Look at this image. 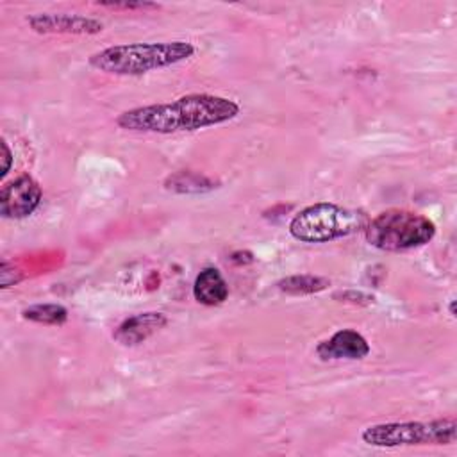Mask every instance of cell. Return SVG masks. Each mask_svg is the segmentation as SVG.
Instances as JSON below:
<instances>
[{"label":"cell","instance_id":"obj_12","mask_svg":"<svg viewBox=\"0 0 457 457\" xmlns=\"http://www.w3.org/2000/svg\"><path fill=\"white\" fill-rule=\"evenodd\" d=\"M21 316L29 321L41 325H62L68 320V311L61 303H36L21 311Z\"/></svg>","mask_w":457,"mask_h":457},{"label":"cell","instance_id":"obj_11","mask_svg":"<svg viewBox=\"0 0 457 457\" xmlns=\"http://www.w3.org/2000/svg\"><path fill=\"white\" fill-rule=\"evenodd\" d=\"M164 187L173 193H186V195H198V193H207L216 187V182L202 173L195 171H177L170 175L164 180Z\"/></svg>","mask_w":457,"mask_h":457},{"label":"cell","instance_id":"obj_8","mask_svg":"<svg viewBox=\"0 0 457 457\" xmlns=\"http://www.w3.org/2000/svg\"><path fill=\"white\" fill-rule=\"evenodd\" d=\"M370 345L362 334L352 328H343L316 346V353L323 361L362 359L370 353Z\"/></svg>","mask_w":457,"mask_h":457},{"label":"cell","instance_id":"obj_14","mask_svg":"<svg viewBox=\"0 0 457 457\" xmlns=\"http://www.w3.org/2000/svg\"><path fill=\"white\" fill-rule=\"evenodd\" d=\"M98 5L109 7V9H125V11L159 9V4H154V2H98Z\"/></svg>","mask_w":457,"mask_h":457},{"label":"cell","instance_id":"obj_4","mask_svg":"<svg viewBox=\"0 0 457 457\" xmlns=\"http://www.w3.org/2000/svg\"><path fill=\"white\" fill-rule=\"evenodd\" d=\"M368 218L361 211L320 202L302 209L289 221V234L303 243H327L364 228Z\"/></svg>","mask_w":457,"mask_h":457},{"label":"cell","instance_id":"obj_13","mask_svg":"<svg viewBox=\"0 0 457 457\" xmlns=\"http://www.w3.org/2000/svg\"><path fill=\"white\" fill-rule=\"evenodd\" d=\"M328 278L314 275H291L277 282V287L289 295H311L323 291L328 286Z\"/></svg>","mask_w":457,"mask_h":457},{"label":"cell","instance_id":"obj_6","mask_svg":"<svg viewBox=\"0 0 457 457\" xmlns=\"http://www.w3.org/2000/svg\"><path fill=\"white\" fill-rule=\"evenodd\" d=\"M41 187L30 175H20L0 191V214L9 220L30 216L41 204Z\"/></svg>","mask_w":457,"mask_h":457},{"label":"cell","instance_id":"obj_1","mask_svg":"<svg viewBox=\"0 0 457 457\" xmlns=\"http://www.w3.org/2000/svg\"><path fill=\"white\" fill-rule=\"evenodd\" d=\"M239 105L225 96L193 93L166 104H152L129 109L116 118L118 127L132 132L171 134L196 130L234 120Z\"/></svg>","mask_w":457,"mask_h":457},{"label":"cell","instance_id":"obj_3","mask_svg":"<svg viewBox=\"0 0 457 457\" xmlns=\"http://www.w3.org/2000/svg\"><path fill=\"white\" fill-rule=\"evenodd\" d=\"M436 234L432 220L405 209H387L364 227L366 241L386 252H403L427 245Z\"/></svg>","mask_w":457,"mask_h":457},{"label":"cell","instance_id":"obj_16","mask_svg":"<svg viewBox=\"0 0 457 457\" xmlns=\"http://www.w3.org/2000/svg\"><path fill=\"white\" fill-rule=\"evenodd\" d=\"M450 314H452V316H455V302H452V303H450Z\"/></svg>","mask_w":457,"mask_h":457},{"label":"cell","instance_id":"obj_9","mask_svg":"<svg viewBox=\"0 0 457 457\" xmlns=\"http://www.w3.org/2000/svg\"><path fill=\"white\" fill-rule=\"evenodd\" d=\"M166 323H168V318L162 312H155V311L141 312L123 320L114 332V339L120 345L134 346L148 339L157 330H161Z\"/></svg>","mask_w":457,"mask_h":457},{"label":"cell","instance_id":"obj_7","mask_svg":"<svg viewBox=\"0 0 457 457\" xmlns=\"http://www.w3.org/2000/svg\"><path fill=\"white\" fill-rule=\"evenodd\" d=\"M29 27L39 34H75L95 36L104 30V23L96 18L68 12H37L27 18Z\"/></svg>","mask_w":457,"mask_h":457},{"label":"cell","instance_id":"obj_5","mask_svg":"<svg viewBox=\"0 0 457 457\" xmlns=\"http://www.w3.org/2000/svg\"><path fill=\"white\" fill-rule=\"evenodd\" d=\"M457 436L455 418H439L432 421H391L370 425L361 437L366 445L377 448L453 445Z\"/></svg>","mask_w":457,"mask_h":457},{"label":"cell","instance_id":"obj_2","mask_svg":"<svg viewBox=\"0 0 457 457\" xmlns=\"http://www.w3.org/2000/svg\"><path fill=\"white\" fill-rule=\"evenodd\" d=\"M196 52L189 41L129 43L107 46L89 57V66L111 75H143L193 57Z\"/></svg>","mask_w":457,"mask_h":457},{"label":"cell","instance_id":"obj_15","mask_svg":"<svg viewBox=\"0 0 457 457\" xmlns=\"http://www.w3.org/2000/svg\"><path fill=\"white\" fill-rule=\"evenodd\" d=\"M2 150H4V166H2V173L0 175L5 177L9 168H11V161H12V155H11V150H9L7 143H5V139H2Z\"/></svg>","mask_w":457,"mask_h":457},{"label":"cell","instance_id":"obj_10","mask_svg":"<svg viewBox=\"0 0 457 457\" xmlns=\"http://www.w3.org/2000/svg\"><path fill=\"white\" fill-rule=\"evenodd\" d=\"M193 296L196 302L209 305V307L223 303L228 296V286H227L223 275L220 273V270H216L212 266L204 268L195 278Z\"/></svg>","mask_w":457,"mask_h":457}]
</instances>
